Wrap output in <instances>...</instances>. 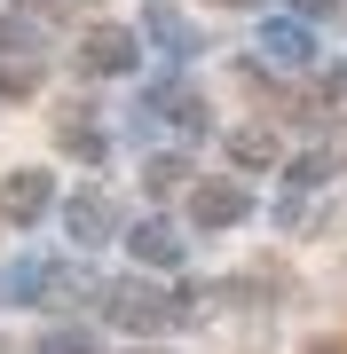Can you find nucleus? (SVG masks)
I'll return each instance as SVG.
<instances>
[{
    "label": "nucleus",
    "mask_w": 347,
    "mask_h": 354,
    "mask_svg": "<svg viewBox=\"0 0 347 354\" xmlns=\"http://www.w3.org/2000/svg\"><path fill=\"white\" fill-rule=\"evenodd\" d=\"M103 315H111L118 330H134V339H158V330L190 323V307L166 299V291H158V283H142V276H118V283H103Z\"/></svg>",
    "instance_id": "1"
},
{
    "label": "nucleus",
    "mask_w": 347,
    "mask_h": 354,
    "mask_svg": "<svg viewBox=\"0 0 347 354\" xmlns=\"http://www.w3.org/2000/svg\"><path fill=\"white\" fill-rule=\"evenodd\" d=\"M142 64V39L127 24H95L87 39H79V71H95V79H111V71H134Z\"/></svg>",
    "instance_id": "2"
},
{
    "label": "nucleus",
    "mask_w": 347,
    "mask_h": 354,
    "mask_svg": "<svg viewBox=\"0 0 347 354\" xmlns=\"http://www.w3.org/2000/svg\"><path fill=\"white\" fill-rule=\"evenodd\" d=\"M190 221H197V228H237V221H253V189H244V181H197V189H190Z\"/></svg>",
    "instance_id": "3"
},
{
    "label": "nucleus",
    "mask_w": 347,
    "mask_h": 354,
    "mask_svg": "<svg viewBox=\"0 0 347 354\" xmlns=\"http://www.w3.org/2000/svg\"><path fill=\"white\" fill-rule=\"evenodd\" d=\"M55 205V181L39 174V165H16L8 181H0V221H16V228H32L39 213Z\"/></svg>",
    "instance_id": "4"
},
{
    "label": "nucleus",
    "mask_w": 347,
    "mask_h": 354,
    "mask_svg": "<svg viewBox=\"0 0 347 354\" xmlns=\"http://www.w3.org/2000/svg\"><path fill=\"white\" fill-rule=\"evenodd\" d=\"M64 236L79 244V252L111 244V236H118V205H111V197H95V189H87V197H71V205H64Z\"/></svg>",
    "instance_id": "5"
},
{
    "label": "nucleus",
    "mask_w": 347,
    "mask_h": 354,
    "mask_svg": "<svg viewBox=\"0 0 347 354\" xmlns=\"http://www.w3.org/2000/svg\"><path fill=\"white\" fill-rule=\"evenodd\" d=\"M142 32L158 39L166 64H190V55H197V32H190V16H181L174 0H142Z\"/></svg>",
    "instance_id": "6"
},
{
    "label": "nucleus",
    "mask_w": 347,
    "mask_h": 354,
    "mask_svg": "<svg viewBox=\"0 0 347 354\" xmlns=\"http://www.w3.org/2000/svg\"><path fill=\"white\" fill-rule=\"evenodd\" d=\"M55 268H64V260H16V268H0V307H39V299H55Z\"/></svg>",
    "instance_id": "7"
},
{
    "label": "nucleus",
    "mask_w": 347,
    "mask_h": 354,
    "mask_svg": "<svg viewBox=\"0 0 347 354\" xmlns=\"http://www.w3.org/2000/svg\"><path fill=\"white\" fill-rule=\"evenodd\" d=\"M127 252H134V268H181V228L174 221H134Z\"/></svg>",
    "instance_id": "8"
},
{
    "label": "nucleus",
    "mask_w": 347,
    "mask_h": 354,
    "mask_svg": "<svg viewBox=\"0 0 347 354\" xmlns=\"http://www.w3.org/2000/svg\"><path fill=\"white\" fill-rule=\"evenodd\" d=\"M260 55H269L276 71H300L316 55V39H308V24H284V16H276V24H260Z\"/></svg>",
    "instance_id": "9"
},
{
    "label": "nucleus",
    "mask_w": 347,
    "mask_h": 354,
    "mask_svg": "<svg viewBox=\"0 0 347 354\" xmlns=\"http://www.w3.org/2000/svg\"><path fill=\"white\" fill-rule=\"evenodd\" d=\"M190 158H181V150H150V158H142V197H174V189H190Z\"/></svg>",
    "instance_id": "10"
},
{
    "label": "nucleus",
    "mask_w": 347,
    "mask_h": 354,
    "mask_svg": "<svg viewBox=\"0 0 347 354\" xmlns=\"http://www.w3.org/2000/svg\"><path fill=\"white\" fill-rule=\"evenodd\" d=\"M55 150H64V158H103V134H95L87 127V111H64V118H55Z\"/></svg>",
    "instance_id": "11"
},
{
    "label": "nucleus",
    "mask_w": 347,
    "mask_h": 354,
    "mask_svg": "<svg viewBox=\"0 0 347 354\" xmlns=\"http://www.w3.org/2000/svg\"><path fill=\"white\" fill-rule=\"evenodd\" d=\"M229 158L244 165V174H260V165H276L284 150H276V134H269V127H237V134H229Z\"/></svg>",
    "instance_id": "12"
},
{
    "label": "nucleus",
    "mask_w": 347,
    "mask_h": 354,
    "mask_svg": "<svg viewBox=\"0 0 347 354\" xmlns=\"http://www.w3.org/2000/svg\"><path fill=\"white\" fill-rule=\"evenodd\" d=\"M339 165H347L339 150H308V158H292V165H284V174H292V189H323Z\"/></svg>",
    "instance_id": "13"
},
{
    "label": "nucleus",
    "mask_w": 347,
    "mask_h": 354,
    "mask_svg": "<svg viewBox=\"0 0 347 354\" xmlns=\"http://www.w3.org/2000/svg\"><path fill=\"white\" fill-rule=\"evenodd\" d=\"M39 354H103V346H95V330H87V323H55L48 339H39Z\"/></svg>",
    "instance_id": "14"
},
{
    "label": "nucleus",
    "mask_w": 347,
    "mask_h": 354,
    "mask_svg": "<svg viewBox=\"0 0 347 354\" xmlns=\"http://www.w3.org/2000/svg\"><path fill=\"white\" fill-rule=\"evenodd\" d=\"M32 48V24L24 16H0V55H24Z\"/></svg>",
    "instance_id": "15"
},
{
    "label": "nucleus",
    "mask_w": 347,
    "mask_h": 354,
    "mask_svg": "<svg viewBox=\"0 0 347 354\" xmlns=\"http://www.w3.org/2000/svg\"><path fill=\"white\" fill-rule=\"evenodd\" d=\"M32 95V71H0V102H24Z\"/></svg>",
    "instance_id": "16"
},
{
    "label": "nucleus",
    "mask_w": 347,
    "mask_h": 354,
    "mask_svg": "<svg viewBox=\"0 0 347 354\" xmlns=\"http://www.w3.org/2000/svg\"><path fill=\"white\" fill-rule=\"evenodd\" d=\"M292 8H300V16H332V0H292Z\"/></svg>",
    "instance_id": "17"
},
{
    "label": "nucleus",
    "mask_w": 347,
    "mask_h": 354,
    "mask_svg": "<svg viewBox=\"0 0 347 354\" xmlns=\"http://www.w3.org/2000/svg\"><path fill=\"white\" fill-rule=\"evenodd\" d=\"M323 87H332V102H347V71H332V79H323Z\"/></svg>",
    "instance_id": "18"
},
{
    "label": "nucleus",
    "mask_w": 347,
    "mask_h": 354,
    "mask_svg": "<svg viewBox=\"0 0 347 354\" xmlns=\"http://www.w3.org/2000/svg\"><path fill=\"white\" fill-rule=\"evenodd\" d=\"M16 8H39V16H55V8H64V0H16Z\"/></svg>",
    "instance_id": "19"
},
{
    "label": "nucleus",
    "mask_w": 347,
    "mask_h": 354,
    "mask_svg": "<svg viewBox=\"0 0 347 354\" xmlns=\"http://www.w3.org/2000/svg\"><path fill=\"white\" fill-rule=\"evenodd\" d=\"M213 8H260V0H213Z\"/></svg>",
    "instance_id": "20"
},
{
    "label": "nucleus",
    "mask_w": 347,
    "mask_h": 354,
    "mask_svg": "<svg viewBox=\"0 0 347 354\" xmlns=\"http://www.w3.org/2000/svg\"><path fill=\"white\" fill-rule=\"evenodd\" d=\"M308 354H347V346H308Z\"/></svg>",
    "instance_id": "21"
},
{
    "label": "nucleus",
    "mask_w": 347,
    "mask_h": 354,
    "mask_svg": "<svg viewBox=\"0 0 347 354\" xmlns=\"http://www.w3.org/2000/svg\"><path fill=\"white\" fill-rule=\"evenodd\" d=\"M134 354H150V346H134Z\"/></svg>",
    "instance_id": "22"
}]
</instances>
